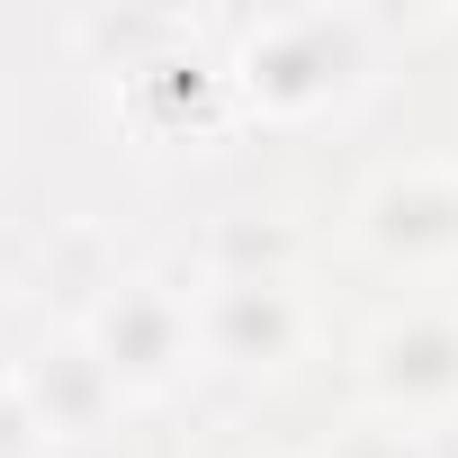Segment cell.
Instances as JSON below:
<instances>
[{"label": "cell", "mask_w": 458, "mask_h": 458, "mask_svg": "<svg viewBox=\"0 0 458 458\" xmlns=\"http://www.w3.org/2000/svg\"><path fill=\"white\" fill-rule=\"evenodd\" d=\"M99 369L108 377H126V386H162L171 377V360L189 351V324L153 297V288H117L108 297V315H99Z\"/></svg>", "instance_id": "obj_1"}, {"label": "cell", "mask_w": 458, "mask_h": 458, "mask_svg": "<svg viewBox=\"0 0 458 458\" xmlns=\"http://www.w3.org/2000/svg\"><path fill=\"white\" fill-rule=\"evenodd\" d=\"M377 386L395 404H449L458 395V324L413 315V324L377 333Z\"/></svg>", "instance_id": "obj_2"}, {"label": "cell", "mask_w": 458, "mask_h": 458, "mask_svg": "<svg viewBox=\"0 0 458 458\" xmlns=\"http://www.w3.org/2000/svg\"><path fill=\"white\" fill-rule=\"evenodd\" d=\"M288 333H297V306L279 279H225V297H216V351L225 360H279Z\"/></svg>", "instance_id": "obj_3"}]
</instances>
